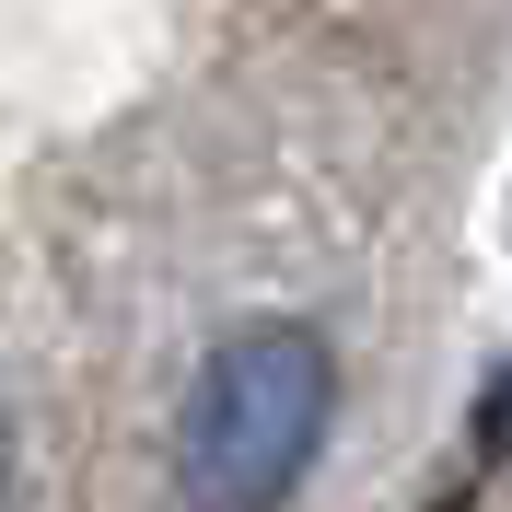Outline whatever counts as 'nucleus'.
<instances>
[{
  "label": "nucleus",
  "mask_w": 512,
  "mask_h": 512,
  "mask_svg": "<svg viewBox=\"0 0 512 512\" xmlns=\"http://www.w3.org/2000/svg\"><path fill=\"white\" fill-rule=\"evenodd\" d=\"M326 408H338V361L315 326L222 338L175 408V489L198 512H280L326 443Z\"/></svg>",
  "instance_id": "nucleus-1"
},
{
  "label": "nucleus",
  "mask_w": 512,
  "mask_h": 512,
  "mask_svg": "<svg viewBox=\"0 0 512 512\" xmlns=\"http://www.w3.org/2000/svg\"><path fill=\"white\" fill-rule=\"evenodd\" d=\"M0 489H12V419H0Z\"/></svg>",
  "instance_id": "nucleus-2"
}]
</instances>
